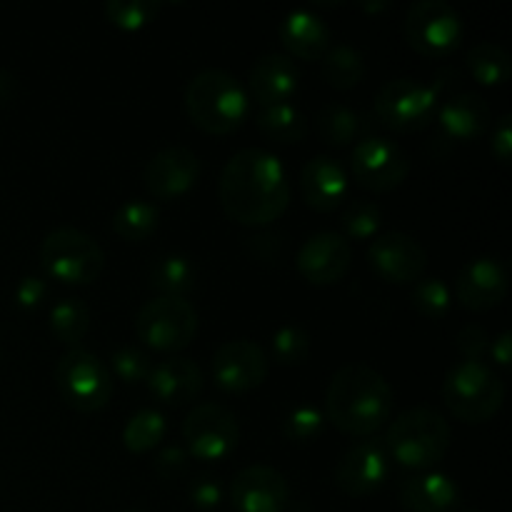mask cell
Instances as JSON below:
<instances>
[{
	"instance_id": "1",
	"label": "cell",
	"mask_w": 512,
	"mask_h": 512,
	"mask_svg": "<svg viewBox=\"0 0 512 512\" xmlns=\"http://www.w3.org/2000/svg\"><path fill=\"white\" fill-rule=\"evenodd\" d=\"M218 198L230 220L248 228L273 225L290 205V180L283 160L263 148L230 155L220 173Z\"/></svg>"
},
{
	"instance_id": "2",
	"label": "cell",
	"mask_w": 512,
	"mask_h": 512,
	"mask_svg": "<svg viewBox=\"0 0 512 512\" xmlns=\"http://www.w3.org/2000/svg\"><path fill=\"white\" fill-rule=\"evenodd\" d=\"M395 395L388 380L365 363H348L325 390V420L340 433L373 438L393 418Z\"/></svg>"
},
{
	"instance_id": "3",
	"label": "cell",
	"mask_w": 512,
	"mask_h": 512,
	"mask_svg": "<svg viewBox=\"0 0 512 512\" xmlns=\"http://www.w3.org/2000/svg\"><path fill=\"white\" fill-rule=\"evenodd\" d=\"M185 113L208 135H230L243 128L250 113V95L233 73L205 68L185 85Z\"/></svg>"
},
{
	"instance_id": "4",
	"label": "cell",
	"mask_w": 512,
	"mask_h": 512,
	"mask_svg": "<svg viewBox=\"0 0 512 512\" xmlns=\"http://www.w3.org/2000/svg\"><path fill=\"white\" fill-rule=\"evenodd\" d=\"M450 443H453L450 423L443 413L428 405L400 413L383 438L390 460L418 473H428L443 463Z\"/></svg>"
},
{
	"instance_id": "5",
	"label": "cell",
	"mask_w": 512,
	"mask_h": 512,
	"mask_svg": "<svg viewBox=\"0 0 512 512\" xmlns=\"http://www.w3.org/2000/svg\"><path fill=\"white\" fill-rule=\"evenodd\" d=\"M445 408L463 423L493 420L505 403V383L485 360H458L443 380Z\"/></svg>"
},
{
	"instance_id": "6",
	"label": "cell",
	"mask_w": 512,
	"mask_h": 512,
	"mask_svg": "<svg viewBox=\"0 0 512 512\" xmlns=\"http://www.w3.org/2000/svg\"><path fill=\"white\" fill-rule=\"evenodd\" d=\"M40 265L65 285H90L103 275L105 253L93 235L78 228H55L40 243Z\"/></svg>"
},
{
	"instance_id": "7",
	"label": "cell",
	"mask_w": 512,
	"mask_h": 512,
	"mask_svg": "<svg viewBox=\"0 0 512 512\" xmlns=\"http://www.w3.org/2000/svg\"><path fill=\"white\" fill-rule=\"evenodd\" d=\"M198 310L185 298H158L140 305L135 313V335L140 343L158 353H180L198 335Z\"/></svg>"
},
{
	"instance_id": "8",
	"label": "cell",
	"mask_w": 512,
	"mask_h": 512,
	"mask_svg": "<svg viewBox=\"0 0 512 512\" xmlns=\"http://www.w3.org/2000/svg\"><path fill=\"white\" fill-rule=\"evenodd\" d=\"M55 388L78 413H98L113 398V373L95 353L70 348L55 365Z\"/></svg>"
},
{
	"instance_id": "9",
	"label": "cell",
	"mask_w": 512,
	"mask_h": 512,
	"mask_svg": "<svg viewBox=\"0 0 512 512\" xmlns=\"http://www.w3.org/2000/svg\"><path fill=\"white\" fill-rule=\"evenodd\" d=\"M440 95L430 83L418 78L388 80L375 95V118L398 133L425 130L438 113Z\"/></svg>"
},
{
	"instance_id": "10",
	"label": "cell",
	"mask_w": 512,
	"mask_h": 512,
	"mask_svg": "<svg viewBox=\"0 0 512 512\" xmlns=\"http://www.w3.org/2000/svg\"><path fill=\"white\" fill-rule=\"evenodd\" d=\"M465 35L463 18L445 0H418L405 15V38L425 58H448L460 48Z\"/></svg>"
},
{
	"instance_id": "11",
	"label": "cell",
	"mask_w": 512,
	"mask_h": 512,
	"mask_svg": "<svg viewBox=\"0 0 512 512\" xmlns=\"http://www.w3.org/2000/svg\"><path fill=\"white\" fill-rule=\"evenodd\" d=\"M183 438L185 450L195 460L220 463L238 448L240 423L225 405L200 403L183 420Z\"/></svg>"
},
{
	"instance_id": "12",
	"label": "cell",
	"mask_w": 512,
	"mask_h": 512,
	"mask_svg": "<svg viewBox=\"0 0 512 512\" xmlns=\"http://www.w3.org/2000/svg\"><path fill=\"white\" fill-rule=\"evenodd\" d=\"M353 180L373 193H390L400 188L410 173V160L405 150L383 135H365L358 140L350 155Z\"/></svg>"
},
{
	"instance_id": "13",
	"label": "cell",
	"mask_w": 512,
	"mask_h": 512,
	"mask_svg": "<svg viewBox=\"0 0 512 512\" xmlns=\"http://www.w3.org/2000/svg\"><path fill=\"white\" fill-rule=\"evenodd\" d=\"M390 455L383 438H365L350 445L335 465V485L350 498H368L378 493L390 478Z\"/></svg>"
},
{
	"instance_id": "14",
	"label": "cell",
	"mask_w": 512,
	"mask_h": 512,
	"mask_svg": "<svg viewBox=\"0 0 512 512\" xmlns=\"http://www.w3.org/2000/svg\"><path fill=\"white\" fill-rule=\"evenodd\" d=\"M270 358L253 340H228L220 345L210 360L213 383L223 393H250L268 378Z\"/></svg>"
},
{
	"instance_id": "15",
	"label": "cell",
	"mask_w": 512,
	"mask_h": 512,
	"mask_svg": "<svg viewBox=\"0 0 512 512\" xmlns=\"http://www.w3.org/2000/svg\"><path fill=\"white\" fill-rule=\"evenodd\" d=\"M368 263L385 283L413 285L428 268V253L413 235L390 230L375 235L368 248Z\"/></svg>"
},
{
	"instance_id": "16",
	"label": "cell",
	"mask_w": 512,
	"mask_h": 512,
	"mask_svg": "<svg viewBox=\"0 0 512 512\" xmlns=\"http://www.w3.org/2000/svg\"><path fill=\"white\" fill-rule=\"evenodd\" d=\"M230 503L235 512H285L290 485L273 465H248L230 483Z\"/></svg>"
},
{
	"instance_id": "17",
	"label": "cell",
	"mask_w": 512,
	"mask_h": 512,
	"mask_svg": "<svg viewBox=\"0 0 512 512\" xmlns=\"http://www.w3.org/2000/svg\"><path fill=\"white\" fill-rule=\"evenodd\" d=\"M200 178V158L190 148L173 145L148 160L143 185L153 198L178 200L195 188Z\"/></svg>"
},
{
	"instance_id": "18",
	"label": "cell",
	"mask_w": 512,
	"mask_h": 512,
	"mask_svg": "<svg viewBox=\"0 0 512 512\" xmlns=\"http://www.w3.org/2000/svg\"><path fill=\"white\" fill-rule=\"evenodd\" d=\"M300 275L310 285H335L348 275L353 265V248L348 240L333 230L315 233L300 245L298 258H295Z\"/></svg>"
},
{
	"instance_id": "19",
	"label": "cell",
	"mask_w": 512,
	"mask_h": 512,
	"mask_svg": "<svg viewBox=\"0 0 512 512\" xmlns=\"http://www.w3.org/2000/svg\"><path fill=\"white\" fill-rule=\"evenodd\" d=\"M508 270L498 258L480 255L473 258L455 280V298L463 308L473 313H485V310L498 308L508 295Z\"/></svg>"
},
{
	"instance_id": "20",
	"label": "cell",
	"mask_w": 512,
	"mask_h": 512,
	"mask_svg": "<svg viewBox=\"0 0 512 512\" xmlns=\"http://www.w3.org/2000/svg\"><path fill=\"white\" fill-rule=\"evenodd\" d=\"M150 395L170 408H183L200 398L205 388V375L200 365L190 358H165L150 368L148 380Z\"/></svg>"
},
{
	"instance_id": "21",
	"label": "cell",
	"mask_w": 512,
	"mask_h": 512,
	"mask_svg": "<svg viewBox=\"0 0 512 512\" xmlns=\"http://www.w3.org/2000/svg\"><path fill=\"white\" fill-rule=\"evenodd\" d=\"M348 170L330 155H315L300 170V193L318 213H333L348 198Z\"/></svg>"
},
{
	"instance_id": "22",
	"label": "cell",
	"mask_w": 512,
	"mask_h": 512,
	"mask_svg": "<svg viewBox=\"0 0 512 512\" xmlns=\"http://www.w3.org/2000/svg\"><path fill=\"white\" fill-rule=\"evenodd\" d=\"M435 120L440 125V138L453 143H473L483 138L490 125V108L483 95L455 93L438 105Z\"/></svg>"
},
{
	"instance_id": "23",
	"label": "cell",
	"mask_w": 512,
	"mask_h": 512,
	"mask_svg": "<svg viewBox=\"0 0 512 512\" xmlns=\"http://www.w3.org/2000/svg\"><path fill=\"white\" fill-rule=\"evenodd\" d=\"M300 85V70L290 55H260L248 73V90L260 108L288 103Z\"/></svg>"
},
{
	"instance_id": "24",
	"label": "cell",
	"mask_w": 512,
	"mask_h": 512,
	"mask_svg": "<svg viewBox=\"0 0 512 512\" xmlns=\"http://www.w3.org/2000/svg\"><path fill=\"white\" fill-rule=\"evenodd\" d=\"M398 498L405 512H460V505H463L458 483L438 470L405 478Z\"/></svg>"
},
{
	"instance_id": "25",
	"label": "cell",
	"mask_w": 512,
	"mask_h": 512,
	"mask_svg": "<svg viewBox=\"0 0 512 512\" xmlns=\"http://www.w3.org/2000/svg\"><path fill=\"white\" fill-rule=\"evenodd\" d=\"M280 43L293 58L320 60L330 50V28L315 10H290L280 23Z\"/></svg>"
},
{
	"instance_id": "26",
	"label": "cell",
	"mask_w": 512,
	"mask_h": 512,
	"mask_svg": "<svg viewBox=\"0 0 512 512\" xmlns=\"http://www.w3.org/2000/svg\"><path fill=\"white\" fill-rule=\"evenodd\" d=\"M315 128H318V135L325 143L333 145V148H345V145H353L365 138L368 123H365L358 110L348 108L343 103H330L320 108L318 118H315Z\"/></svg>"
},
{
	"instance_id": "27",
	"label": "cell",
	"mask_w": 512,
	"mask_h": 512,
	"mask_svg": "<svg viewBox=\"0 0 512 512\" xmlns=\"http://www.w3.org/2000/svg\"><path fill=\"white\" fill-rule=\"evenodd\" d=\"M255 123L265 138L278 145H295L308 135V118L290 103L265 105Z\"/></svg>"
},
{
	"instance_id": "28",
	"label": "cell",
	"mask_w": 512,
	"mask_h": 512,
	"mask_svg": "<svg viewBox=\"0 0 512 512\" xmlns=\"http://www.w3.org/2000/svg\"><path fill=\"white\" fill-rule=\"evenodd\" d=\"M150 285L158 290L160 295H168V298H185L190 290L195 288V265L193 260L185 258V255L168 253L160 255L148 270Z\"/></svg>"
},
{
	"instance_id": "29",
	"label": "cell",
	"mask_w": 512,
	"mask_h": 512,
	"mask_svg": "<svg viewBox=\"0 0 512 512\" xmlns=\"http://www.w3.org/2000/svg\"><path fill=\"white\" fill-rule=\"evenodd\" d=\"M470 75L478 80L480 85H505L512 75V58L503 45L493 43V40H483V43H475L468 50V58H465Z\"/></svg>"
},
{
	"instance_id": "30",
	"label": "cell",
	"mask_w": 512,
	"mask_h": 512,
	"mask_svg": "<svg viewBox=\"0 0 512 512\" xmlns=\"http://www.w3.org/2000/svg\"><path fill=\"white\" fill-rule=\"evenodd\" d=\"M160 210L158 205L148 203L143 198H133L128 203L120 205L113 213V233L120 240H128V243H143L150 235L158 230Z\"/></svg>"
},
{
	"instance_id": "31",
	"label": "cell",
	"mask_w": 512,
	"mask_h": 512,
	"mask_svg": "<svg viewBox=\"0 0 512 512\" xmlns=\"http://www.w3.org/2000/svg\"><path fill=\"white\" fill-rule=\"evenodd\" d=\"M48 318V325L55 338L63 345H70V348H78L85 340V335L90 333V325H93L90 308L78 298H60L50 308Z\"/></svg>"
},
{
	"instance_id": "32",
	"label": "cell",
	"mask_w": 512,
	"mask_h": 512,
	"mask_svg": "<svg viewBox=\"0 0 512 512\" xmlns=\"http://www.w3.org/2000/svg\"><path fill=\"white\" fill-rule=\"evenodd\" d=\"M320 70L330 88L353 90L365 75V58L353 45H330L328 53L320 58Z\"/></svg>"
},
{
	"instance_id": "33",
	"label": "cell",
	"mask_w": 512,
	"mask_h": 512,
	"mask_svg": "<svg viewBox=\"0 0 512 512\" xmlns=\"http://www.w3.org/2000/svg\"><path fill=\"white\" fill-rule=\"evenodd\" d=\"M168 433V423H165V415L160 410L143 408L135 415H130V420L123 428V445L128 453L143 455L150 453L153 448H158L165 440Z\"/></svg>"
},
{
	"instance_id": "34",
	"label": "cell",
	"mask_w": 512,
	"mask_h": 512,
	"mask_svg": "<svg viewBox=\"0 0 512 512\" xmlns=\"http://www.w3.org/2000/svg\"><path fill=\"white\" fill-rule=\"evenodd\" d=\"M160 10H163L160 0H108L103 5L108 23L120 30H128V33L143 30L145 25L153 23Z\"/></svg>"
},
{
	"instance_id": "35",
	"label": "cell",
	"mask_w": 512,
	"mask_h": 512,
	"mask_svg": "<svg viewBox=\"0 0 512 512\" xmlns=\"http://www.w3.org/2000/svg\"><path fill=\"white\" fill-rule=\"evenodd\" d=\"M410 303L418 310L423 318L440 320L448 315L450 305H453V290L443 278H420L413 283V293H410Z\"/></svg>"
},
{
	"instance_id": "36",
	"label": "cell",
	"mask_w": 512,
	"mask_h": 512,
	"mask_svg": "<svg viewBox=\"0 0 512 512\" xmlns=\"http://www.w3.org/2000/svg\"><path fill=\"white\" fill-rule=\"evenodd\" d=\"M270 355L285 368L303 365L310 355V335L300 325H283L270 338Z\"/></svg>"
},
{
	"instance_id": "37",
	"label": "cell",
	"mask_w": 512,
	"mask_h": 512,
	"mask_svg": "<svg viewBox=\"0 0 512 512\" xmlns=\"http://www.w3.org/2000/svg\"><path fill=\"white\" fill-rule=\"evenodd\" d=\"M343 238L348 240H373L380 235V225H383V213L375 203L370 200H355L348 205L343 213Z\"/></svg>"
},
{
	"instance_id": "38",
	"label": "cell",
	"mask_w": 512,
	"mask_h": 512,
	"mask_svg": "<svg viewBox=\"0 0 512 512\" xmlns=\"http://www.w3.org/2000/svg\"><path fill=\"white\" fill-rule=\"evenodd\" d=\"M325 423L328 420H325L323 410L315 408V405H298V408H293L285 415L283 435L290 443H315L323 435Z\"/></svg>"
},
{
	"instance_id": "39",
	"label": "cell",
	"mask_w": 512,
	"mask_h": 512,
	"mask_svg": "<svg viewBox=\"0 0 512 512\" xmlns=\"http://www.w3.org/2000/svg\"><path fill=\"white\" fill-rule=\"evenodd\" d=\"M150 368H153L150 358L143 353V350L135 348V345H123V348H115L113 355H110L108 370H113L115 378L123 380V383H128V385L145 383L150 375Z\"/></svg>"
},
{
	"instance_id": "40",
	"label": "cell",
	"mask_w": 512,
	"mask_h": 512,
	"mask_svg": "<svg viewBox=\"0 0 512 512\" xmlns=\"http://www.w3.org/2000/svg\"><path fill=\"white\" fill-rule=\"evenodd\" d=\"M455 345H458L463 360H483L490 348V335L480 325H465L455 338Z\"/></svg>"
},
{
	"instance_id": "41",
	"label": "cell",
	"mask_w": 512,
	"mask_h": 512,
	"mask_svg": "<svg viewBox=\"0 0 512 512\" xmlns=\"http://www.w3.org/2000/svg\"><path fill=\"white\" fill-rule=\"evenodd\" d=\"M188 450L180 448V445H165L158 455H155V475L160 480H175L183 475V470L188 468Z\"/></svg>"
},
{
	"instance_id": "42",
	"label": "cell",
	"mask_w": 512,
	"mask_h": 512,
	"mask_svg": "<svg viewBox=\"0 0 512 512\" xmlns=\"http://www.w3.org/2000/svg\"><path fill=\"white\" fill-rule=\"evenodd\" d=\"M15 305L20 310H35L43 305L45 295H48V283L38 275H25V278L18 280L15 285Z\"/></svg>"
},
{
	"instance_id": "43",
	"label": "cell",
	"mask_w": 512,
	"mask_h": 512,
	"mask_svg": "<svg viewBox=\"0 0 512 512\" xmlns=\"http://www.w3.org/2000/svg\"><path fill=\"white\" fill-rule=\"evenodd\" d=\"M490 153L500 165H510L512 160V115L505 113L495 120L490 135Z\"/></svg>"
},
{
	"instance_id": "44",
	"label": "cell",
	"mask_w": 512,
	"mask_h": 512,
	"mask_svg": "<svg viewBox=\"0 0 512 512\" xmlns=\"http://www.w3.org/2000/svg\"><path fill=\"white\" fill-rule=\"evenodd\" d=\"M190 503L200 512H210L223 503V485L215 478H198L190 485Z\"/></svg>"
},
{
	"instance_id": "45",
	"label": "cell",
	"mask_w": 512,
	"mask_h": 512,
	"mask_svg": "<svg viewBox=\"0 0 512 512\" xmlns=\"http://www.w3.org/2000/svg\"><path fill=\"white\" fill-rule=\"evenodd\" d=\"M488 355L493 358L495 365H500V368H510V360H512V333L510 330H503V333L495 335V338L490 340Z\"/></svg>"
},
{
	"instance_id": "46",
	"label": "cell",
	"mask_w": 512,
	"mask_h": 512,
	"mask_svg": "<svg viewBox=\"0 0 512 512\" xmlns=\"http://www.w3.org/2000/svg\"><path fill=\"white\" fill-rule=\"evenodd\" d=\"M18 93V78L10 70L0 68V105H8Z\"/></svg>"
},
{
	"instance_id": "47",
	"label": "cell",
	"mask_w": 512,
	"mask_h": 512,
	"mask_svg": "<svg viewBox=\"0 0 512 512\" xmlns=\"http://www.w3.org/2000/svg\"><path fill=\"white\" fill-rule=\"evenodd\" d=\"M360 8H363L365 13L378 15V13H385V10L390 8V3H363V5H360Z\"/></svg>"
},
{
	"instance_id": "48",
	"label": "cell",
	"mask_w": 512,
	"mask_h": 512,
	"mask_svg": "<svg viewBox=\"0 0 512 512\" xmlns=\"http://www.w3.org/2000/svg\"><path fill=\"white\" fill-rule=\"evenodd\" d=\"M460 512H480L478 508H468V510H460Z\"/></svg>"
},
{
	"instance_id": "49",
	"label": "cell",
	"mask_w": 512,
	"mask_h": 512,
	"mask_svg": "<svg viewBox=\"0 0 512 512\" xmlns=\"http://www.w3.org/2000/svg\"><path fill=\"white\" fill-rule=\"evenodd\" d=\"M128 512H140V510H128Z\"/></svg>"
}]
</instances>
